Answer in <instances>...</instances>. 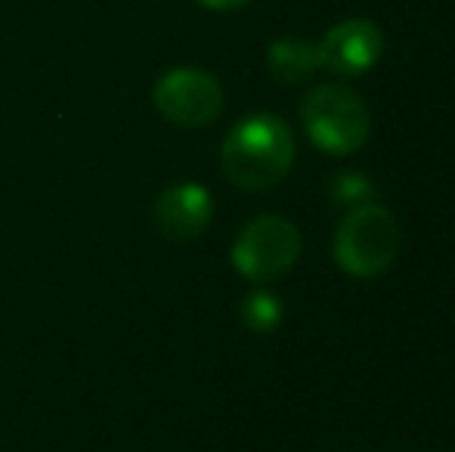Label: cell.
Wrapping results in <instances>:
<instances>
[{
    "instance_id": "9c48e42d",
    "label": "cell",
    "mask_w": 455,
    "mask_h": 452,
    "mask_svg": "<svg viewBox=\"0 0 455 452\" xmlns=\"http://www.w3.org/2000/svg\"><path fill=\"white\" fill-rule=\"evenodd\" d=\"M242 322L258 335L273 332V329L282 322L279 297L270 295V291H251V295L242 301Z\"/></svg>"
},
{
    "instance_id": "5b68a950",
    "label": "cell",
    "mask_w": 455,
    "mask_h": 452,
    "mask_svg": "<svg viewBox=\"0 0 455 452\" xmlns=\"http://www.w3.org/2000/svg\"><path fill=\"white\" fill-rule=\"evenodd\" d=\"M152 103L180 127H204L223 112V87L202 68H171L156 81Z\"/></svg>"
},
{
    "instance_id": "52a82bcc",
    "label": "cell",
    "mask_w": 455,
    "mask_h": 452,
    "mask_svg": "<svg viewBox=\"0 0 455 452\" xmlns=\"http://www.w3.org/2000/svg\"><path fill=\"white\" fill-rule=\"evenodd\" d=\"M211 214H214V202L211 193L198 183H177L168 186L152 205V220L168 239L189 242L208 229Z\"/></svg>"
},
{
    "instance_id": "8fae6325",
    "label": "cell",
    "mask_w": 455,
    "mask_h": 452,
    "mask_svg": "<svg viewBox=\"0 0 455 452\" xmlns=\"http://www.w3.org/2000/svg\"><path fill=\"white\" fill-rule=\"evenodd\" d=\"M202 6H208V10H220V12H227V10H242V6H248L251 0H198Z\"/></svg>"
},
{
    "instance_id": "8992f818",
    "label": "cell",
    "mask_w": 455,
    "mask_h": 452,
    "mask_svg": "<svg viewBox=\"0 0 455 452\" xmlns=\"http://www.w3.org/2000/svg\"><path fill=\"white\" fill-rule=\"evenodd\" d=\"M319 66L344 78H356L378 66L384 56V35L371 19H344L323 35Z\"/></svg>"
},
{
    "instance_id": "30bf717a",
    "label": "cell",
    "mask_w": 455,
    "mask_h": 452,
    "mask_svg": "<svg viewBox=\"0 0 455 452\" xmlns=\"http://www.w3.org/2000/svg\"><path fill=\"white\" fill-rule=\"evenodd\" d=\"M371 195H375L371 180L365 174H356V170H344V174L331 177L329 183V199L344 208L365 205V202H371Z\"/></svg>"
},
{
    "instance_id": "277c9868",
    "label": "cell",
    "mask_w": 455,
    "mask_h": 452,
    "mask_svg": "<svg viewBox=\"0 0 455 452\" xmlns=\"http://www.w3.org/2000/svg\"><path fill=\"white\" fill-rule=\"evenodd\" d=\"M300 258V233L288 218L264 214L239 233L233 245V266L251 282H270L288 273Z\"/></svg>"
},
{
    "instance_id": "ba28073f",
    "label": "cell",
    "mask_w": 455,
    "mask_h": 452,
    "mask_svg": "<svg viewBox=\"0 0 455 452\" xmlns=\"http://www.w3.org/2000/svg\"><path fill=\"white\" fill-rule=\"evenodd\" d=\"M267 68L279 84H300L319 66V47L304 37H279L267 50Z\"/></svg>"
},
{
    "instance_id": "6da1fadb",
    "label": "cell",
    "mask_w": 455,
    "mask_h": 452,
    "mask_svg": "<svg viewBox=\"0 0 455 452\" xmlns=\"http://www.w3.org/2000/svg\"><path fill=\"white\" fill-rule=\"evenodd\" d=\"M223 174L239 189H270L294 164V137L275 115H248L223 139Z\"/></svg>"
},
{
    "instance_id": "7a4b0ae2",
    "label": "cell",
    "mask_w": 455,
    "mask_h": 452,
    "mask_svg": "<svg viewBox=\"0 0 455 452\" xmlns=\"http://www.w3.org/2000/svg\"><path fill=\"white\" fill-rule=\"evenodd\" d=\"M400 251V224L378 202L347 208L335 229V260L350 276L371 279L384 273Z\"/></svg>"
},
{
    "instance_id": "3957f363",
    "label": "cell",
    "mask_w": 455,
    "mask_h": 452,
    "mask_svg": "<svg viewBox=\"0 0 455 452\" xmlns=\"http://www.w3.org/2000/svg\"><path fill=\"white\" fill-rule=\"evenodd\" d=\"M307 137L329 155H350L369 139L371 115L365 99L344 84H319L300 106Z\"/></svg>"
}]
</instances>
